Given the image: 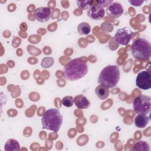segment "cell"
I'll use <instances>...</instances> for the list:
<instances>
[{
	"label": "cell",
	"instance_id": "cell-10",
	"mask_svg": "<svg viewBox=\"0 0 151 151\" xmlns=\"http://www.w3.org/2000/svg\"><path fill=\"white\" fill-rule=\"evenodd\" d=\"M124 12L123 6L118 2L111 3L106 9V13L108 16L113 18H119Z\"/></svg>",
	"mask_w": 151,
	"mask_h": 151
},
{
	"label": "cell",
	"instance_id": "cell-6",
	"mask_svg": "<svg viewBox=\"0 0 151 151\" xmlns=\"http://www.w3.org/2000/svg\"><path fill=\"white\" fill-rule=\"evenodd\" d=\"M136 84L140 89L146 90L151 88V73L150 68L138 73L136 78Z\"/></svg>",
	"mask_w": 151,
	"mask_h": 151
},
{
	"label": "cell",
	"instance_id": "cell-17",
	"mask_svg": "<svg viewBox=\"0 0 151 151\" xmlns=\"http://www.w3.org/2000/svg\"><path fill=\"white\" fill-rule=\"evenodd\" d=\"M94 1H77L76 3L78 6V7L82 9V10H85V9H88L93 4Z\"/></svg>",
	"mask_w": 151,
	"mask_h": 151
},
{
	"label": "cell",
	"instance_id": "cell-2",
	"mask_svg": "<svg viewBox=\"0 0 151 151\" xmlns=\"http://www.w3.org/2000/svg\"><path fill=\"white\" fill-rule=\"evenodd\" d=\"M42 129L57 133L63 123V116L59 110L54 108L46 110L41 118Z\"/></svg>",
	"mask_w": 151,
	"mask_h": 151
},
{
	"label": "cell",
	"instance_id": "cell-5",
	"mask_svg": "<svg viewBox=\"0 0 151 151\" xmlns=\"http://www.w3.org/2000/svg\"><path fill=\"white\" fill-rule=\"evenodd\" d=\"M133 110L137 114H149L151 108V97L148 96L141 95L134 99Z\"/></svg>",
	"mask_w": 151,
	"mask_h": 151
},
{
	"label": "cell",
	"instance_id": "cell-18",
	"mask_svg": "<svg viewBox=\"0 0 151 151\" xmlns=\"http://www.w3.org/2000/svg\"><path fill=\"white\" fill-rule=\"evenodd\" d=\"M62 104L67 107H72L74 104V98L72 96H65L62 99Z\"/></svg>",
	"mask_w": 151,
	"mask_h": 151
},
{
	"label": "cell",
	"instance_id": "cell-7",
	"mask_svg": "<svg viewBox=\"0 0 151 151\" xmlns=\"http://www.w3.org/2000/svg\"><path fill=\"white\" fill-rule=\"evenodd\" d=\"M133 33L128 27L120 28L116 31L114 39L118 44L122 45H126L130 41Z\"/></svg>",
	"mask_w": 151,
	"mask_h": 151
},
{
	"label": "cell",
	"instance_id": "cell-14",
	"mask_svg": "<svg viewBox=\"0 0 151 151\" xmlns=\"http://www.w3.org/2000/svg\"><path fill=\"white\" fill-rule=\"evenodd\" d=\"M4 149L5 151H18L20 150V145L17 140L9 139L6 142Z\"/></svg>",
	"mask_w": 151,
	"mask_h": 151
},
{
	"label": "cell",
	"instance_id": "cell-1",
	"mask_svg": "<svg viewBox=\"0 0 151 151\" xmlns=\"http://www.w3.org/2000/svg\"><path fill=\"white\" fill-rule=\"evenodd\" d=\"M88 72L86 61L80 58H74L68 63L63 69L64 78L69 81H76L84 77Z\"/></svg>",
	"mask_w": 151,
	"mask_h": 151
},
{
	"label": "cell",
	"instance_id": "cell-13",
	"mask_svg": "<svg viewBox=\"0 0 151 151\" xmlns=\"http://www.w3.org/2000/svg\"><path fill=\"white\" fill-rule=\"evenodd\" d=\"M95 93L97 96L101 100L106 99L109 95V88L102 85H99L95 89Z\"/></svg>",
	"mask_w": 151,
	"mask_h": 151
},
{
	"label": "cell",
	"instance_id": "cell-3",
	"mask_svg": "<svg viewBox=\"0 0 151 151\" xmlns=\"http://www.w3.org/2000/svg\"><path fill=\"white\" fill-rule=\"evenodd\" d=\"M120 77L119 67L116 65H109L101 71L98 78V82L108 88H112L117 85Z\"/></svg>",
	"mask_w": 151,
	"mask_h": 151
},
{
	"label": "cell",
	"instance_id": "cell-19",
	"mask_svg": "<svg viewBox=\"0 0 151 151\" xmlns=\"http://www.w3.org/2000/svg\"><path fill=\"white\" fill-rule=\"evenodd\" d=\"M95 4L101 6L103 8H107L111 3L113 2V1H108V0H98V1H94Z\"/></svg>",
	"mask_w": 151,
	"mask_h": 151
},
{
	"label": "cell",
	"instance_id": "cell-12",
	"mask_svg": "<svg viewBox=\"0 0 151 151\" xmlns=\"http://www.w3.org/2000/svg\"><path fill=\"white\" fill-rule=\"evenodd\" d=\"M149 117L145 114H138L134 118V124L138 128H145L149 123Z\"/></svg>",
	"mask_w": 151,
	"mask_h": 151
},
{
	"label": "cell",
	"instance_id": "cell-8",
	"mask_svg": "<svg viewBox=\"0 0 151 151\" xmlns=\"http://www.w3.org/2000/svg\"><path fill=\"white\" fill-rule=\"evenodd\" d=\"M34 15L38 21L45 22L51 17V9L50 8L45 6L38 7L34 10Z\"/></svg>",
	"mask_w": 151,
	"mask_h": 151
},
{
	"label": "cell",
	"instance_id": "cell-20",
	"mask_svg": "<svg viewBox=\"0 0 151 151\" xmlns=\"http://www.w3.org/2000/svg\"><path fill=\"white\" fill-rule=\"evenodd\" d=\"M129 2L133 5L136 6H140L143 2V1H135V0H132V1H129Z\"/></svg>",
	"mask_w": 151,
	"mask_h": 151
},
{
	"label": "cell",
	"instance_id": "cell-15",
	"mask_svg": "<svg viewBox=\"0 0 151 151\" xmlns=\"http://www.w3.org/2000/svg\"><path fill=\"white\" fill-rule=\"evenodd\" d=\"M77 31L80 35H87L91 31V27L87 22H83L78 25Z\"/></svg>",
	"mask_w": 151,
	"mask_h": 151
},
{
	"label": "cell",
	"instance_id": "cell-16",
	"mask_svg": "<svg viewBox=\"0 0 151 151\" xmlns=\"http://www.w3.org/2000/svg\"><path fill=\"white\" fill-rule=\"evenodd\" d=\"M133 150H149L150 147L149 144L145 141L139 140L137 142L133 147L132 148Z\"/></svg>",
	"mask_w": 151,
	"mask_h": 151
},
{
	"label": "cell",
	"instance_id": "cell-11",
	"mask_svg": "<svg viewBox=\"0 0 151 151\" xmlns=\"http://www.w3.org/2000/svg\"><path fill=\"white\" fill-rule=\"evenodd\" d=\"M74 103L79 109H86L90 106V102L86 97L82 94L77 95L74 97Z\"/></svg>",
	"mask_w": 151,
	"mask_h": 151
},
{
	"label": "cell",
	"instance_id": "cell-9",
	"mask_svg": "<svg viewBox=\"0 0 151 151\" xmlns=\"http://www.w3.org/2000/svg\"><path fill=\"white\" fill-rule=\"evenodd\" d=\"M87 15L91 19L98 21L104 17L105 11L104 8L95 4L93 2V4L87 11Z\"/></svg>",
	"mask_w": 151,
	"mask_h": 151
},
{
	"label": "cell",
	"instance_id": "cell-4",
	"mask_svg": "<svg viewBox=\"0 0 151 151\" xmlns=\"http://www.w3.org/2000/svg\"><path fill=\"white\" fill-rule=\"evenodd\" d=\"M132 54L136 59L142 60L150 59L151 55L150 41L143 38L134 40L132 45Z\"/></svg>",
	"mask_w": 151,
	"mask_h": 151
}]
</instances>
